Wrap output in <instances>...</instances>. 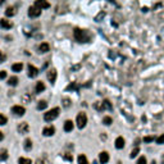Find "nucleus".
<instances>
[{"label":"nucleus","mask_w":164,"mask_h":164,"mask_svg":"<svg viewBox=\"0 0 164 164\" xmlns=\"http://www.w3.org/2000/svg\"><path fill=\"white\" fill-rule=\"evenodd\" d=\"M35 7H37L39 9H46V8H49L50 7V4H49L48 1H45V0H37V1H35Z\"/></svg>","instance_id":"obj_11"},{"label":"nucleus","mask_w":164,"mask_h":164,"mask_svg":"<svg viewBox=\"0 0 164 164\" xmlns=\"http://www.w3.org/2000/svg\"><path fill=\"white\" fill-rule=\"evenodd\" d=\"M0 27L4 30H10L13 27V22L9 21L8 18H1L0 19Z\"/></svg>","instance_id":"obj_8"},{"label":"nucleus","mask_w":164,"mask_h":164,"mask_svg":"<svg viewBox=\"0 0 164 164\" xmlns=\"http://www.w3.org/2000/svg\"><path fill=\"white\" fill-rule=\"evenodd\" d=\"M40 14H41V9H39L37 7L32 5V7L28 8V15L31 18H36V17H39Z\"/></svg>","instance_id":"obj_7"},{"label":"nucleus","mask_w":164,"mask_h":164,"mask_svg":"<svg viewBox=\"0 0 164 164\" xmlns=\"http://www.w3.org/2000/svg\"><path fill=\"white\" fill-rule=\"evenodd\" d=\"M46 106H48V103H46L45 100H40V101L37 103V109H39V110H44Z\"/></svg>","instance_id":"obj_24"},{"label":"nucleus","mask_w":164,"mask_h":164,"mask_svg":"<svg viewBox=\"0 0 164 164\" xmlns=\"http://www.w3.org/2000/svg\"><path fill=\"white\" fill-rule=\"evenodd\" d=\"M77 160H78V164H89V160H87L86 155H83V154H80V155H78Z\"/></svg>","instance_id":"obj_20"},{"label":"nucleus","mask_w":164,"mask_h":164,"mask_svg":"<svg viewBox=\"0 0 164 164\" xmlns=\"http://www.w3.org/2000/svg\"><path fill=\"white\" fill-rule=\"evenodd\" d=\"M8 85H10V86H17V85H18V78L15 77V76L9 77V80H8Z\"/></svg>","instance_id":"obj_22"},{"label":"nucleus","mask_w":164,"mask_h":164,"mask_svg":"<svg viewBox=\"0 0 164 164\" xmlns=\"http://www.w3.org/2000/svg\"><path fill=\"white\" fill-rule=\"evenodd\" d=\"M64 131L65 132H71V131L73 130V122L72 121H69V119H68V121H65L64 122Z\"/></svg>","instance_id":"obj_18"},{"label":"nucleus","mask_w":164,"mask_h":164,"mask_svg":"<svg viewBox=\"0 0 164 164\" xmlns=\"http://www.w3.org/2000/svg\"><path fill=\"white\" fill-rule=\"evenodd\" d=\"M76 123H77V127L80 128V130H82V128L86 127V123H87V116L83 113V112L78 113L77 119H76Z\"/></svg>","instance_id":"obj_3"},{"label":"nucleus","mask_w":164,"mask_h":164,"mask_svg":"<svg viewBox=\"0 0 164 164\" xmlns=\"http://www.w3.org/2000/svg\"><path fill=\"white\" fill-rule=\"evenodd\" d=\"M7 122H8V118L4 116V114H0V126H4V124H7Z\"/></svg>","instance_id":"obj_29"},{"label":"nucleus","mask_w":164,"mask_h":164,"mask_svg":"<svg viewBox=\"0 0 164 164\" xmlns=\"http://www.w3.org/2000/svg\"><path fill=\"white\" fill-rule=\"evenodd\" d=\"M63 158H64L65 160H68V162H73V155L69 154V153H65V154L63 155Z\"/></svg>","instance_id":"obj_30"},{"label":"nucleus","mask_w":164,"mask_h":164,"mask_svg":"<svg viewBox=\"0 0 164 164\" xmlns=\"http://www.w3.org/2000/svg\"><path fill=\"white\" fill-rule=\"evenodd\" d=\"M22 101H23V103H30V101H31V96H30L28 94L23 95V96H22Z\"/></svg>","instance_id":"obj_32"},{"label":"nucleus","mask_w":164,"mask_h":164,"mask_svg":"<svg viewBox=\"0 0 164 164\" xmlns=\"http://www.w3.org/2000/svg\"><path fill=\"white\" fill-rule=\"evenodd\" d=\"M18 164H32V162H31V159H28V158H19Z\"/></svg>","instance_id":"obj_26"},{"label":"nucleus","mask_w":164,"mask_h":164,"mask_svg":"<svg viewBox=\"0 0 164 164\" xmlns=\"http://www.w3.org/2000/svg\"><path fill=\"white\" fill-rule=\"evenodd\" d=\"M37 75H39V69H37L36 67H34L32 64H28V77L34 78V77H36Z\"/></svg>","instance_id":"obj_12"},{"label":"nucleus","mask_w":164,"mask_h":164,"mask_svg":"<svg viewBox=\"0 0 164 164\" xmlns=\"http://www.w3.org/2000/svg\"><path fill=\"white\" fill-rule=\"evenodd\" d=\"M75 39L78 42H89L91 40V34L86 30H81V28H75Z\"/></svg>","instance_id":"obj_1"},{"label":"nucleus","mask_w":164,"mask_h":164,"mask_svg":"<svg viewBox=\"0 0 164 164\" xmlns=\"http://www.w3.org/2000/svg\"><path fill=\"white\" fill-rule=\"evenodd\" d=\"M44 90H45V85H44L42 81H39L36 83V87H35V92H36V94H40V92H42Z\"/></svg>","instance_id":"obj_16"},{"label":"nucleus","mask_w":164,"mask_h":164,"mask_svg":"<svg viewBox=\"0 0 164 164\" xmlns=\"http://www.w3.org/2000/svg\"><path fill=\"white\" fill-rule=\"evenodd\" d=\"M17 131H18V133H21V135L28 133V131H30L28 123H27V122H22V123H19V124H18V127H17Z\"/></svg>","instance_id":"obj_6"},{"label":"nucleus","mask_w":164,"mask_h":164,"mask_svg":"<svg viewBox=\"0 0 164 164\" xmlns=\"http://www.w3.org/2000/svg\"><path fill=\"white\" fill-rule=\"evenodd\" d=\"M3 138H4V133L0 131V141H3Z\"/></svg>","instance_id":"obj_39"},{"label":"nucleus","mask_w":164,"mask_h":164,"mask_svg":"<svg viewBox=\"0 0 164 164\" xmlns=\"http://www.w3.org/2000/svg\"><path fill=\"white\" fill-rule=\"evenodd\" d=\"M138 151H140V149H138V147H137V146H136V147H135V149H133V150H132V151H131L130 157H131V158H135V157H137Z\"/></svg>","instance_id":"obj_31"},{"label":"nucleus","mask_w":164,"mask_h":164,"mask_svg":"<svg viewBox=\"0 0 164 164\" xmlns=\"http://www.w3.org/2000/svg\"><path fill=\"white\" fill-rule=\"evenodd\" d=\"M103 123L105 126H110L112 123H113V119H112V117H109V116H106V117H104V119H103Z\"/></svg>","instance_id":"obj_25"},{"label":"nucleus","mask_w":164,"mask_h":164,"mask_svg":"<svg viewBox=\"0 0 164 164\" xmlns=\"http://www.w3.org/2000/svg\"><path fill=\"white\" fill-rule=\"evenodd\" d=\"M59 112H60V109H59V108H53V109H50V110H48L45 114H44V119H45L46 122L54 121L55 118H58Z\"/></svg>","instance_id":"obj_2"},{"label":"nucleus","mask_w":164,"mask_h":164,"mask_svg":"<svg viewBox=\"0 0 164 164\" xmlns=\"http://www.w3.org/2000/svg\"><path fill=\"white\" fill-rule=\"evenodd\" d=\"M22 69H23V64H22V63H15V64L12 65L13 72H21Z\"/></svg>","instance_id":"obj_19"},{"label":"nucleus","mask_w":164,"mask_h":164,"mask_svg":"<svg viewBox=\"0 0 164 164\" xmlns=\"http://www.w3.org/2000/svg\"><path fill=\"white\" fill-rule=\"evenodd\" d=\"M5 59H7V55H5V54L0 50V64H1L3 62H5Z\"/></svg>","instance_id":"obj_35"},{"label":"nucleus","mask_w":164,"mask_h":164,"mask_svg":"<svg viewBox=\"0 0 164 164\" xmlns=\"http://www.w3.org/2000/svg\"><path fill=\"white\" fill-rule=\"evenodd\" d=\"M54 133H55V127L54 126H48V127H45L42 130V135L44 136H53Z\"/></svg>","instance_id":"obj_10"},{"label":"nucleus","mask_w":164,"mask_h":164,"mask_svg":"<svg viewBox=\"0 0 164 164\" xmlns=\"http://www.w3.org/2000/svg\"><path fill=\"white\" fill-rule=\"evenodd\" d=\"M49 50H50V46H49V44H48V42H42V44H40V46H39V53L44 54V53H48Z\"/></svg>","instance_id":"obj_14"},{"label":"nucleus","mask_w":164,"mask_h":164,"mask_svg":"<svg viewBox=\"0 0 164 164\" xmlns=\"http://www.w3.org/2000/svg\"><path fill=\"white\" fill-rule=\"evenodd\" d=\"M116 147L117 149H123V147H124V138H123L122 136L116 138Z\"/></svg>","instance_id":"obj_15"},{"label":"nucleus","mask_w":164,"mask_h":164,"mask_svg":"<svg viewBox=\"0 0 164 164\" xmlns=\"http://www.w3.org/2000/svg\"><path fill=\"white\" fill-rule=\"evenodd\" d=\"M163 162H164V158H163Z\"/></svg>","instance_id":"obj_41"},{"label":"nucleus","mask_w":164,"mask_h":164,"mask_svg":"<svg viewBox=\"0 0 164 164\" xmlns=\"http://www.w3.org/2000/svg\"><path fill=\"white\" fill-rule=\"evenodd\" d=\"M12 113L17 117H22V116H24V113H26V109L21 105H14V106H12Z\"/></svg>","instance_id":"obj_5"},{"label":"nucleus","mask_w":164,"mask_h":164,"mask_svg":"<svg viewBox=\"0 0 164 164\" xmlns=\"http://www.w3.org/2000/svg\"><path fill=\"white\" fill-rule=\"evenodd\" d=\"M154 141V137L153 136H147V137H144V142H151Z\"/></svg>","instance_id":"obj_37"},{"label":"nucleus","mask_w":164,"mask_h":164,"mask_svg":"<svg viewBox=\"0 0 164 164\" xmlns=\"http://www.w3.org/2000/svg\"><path fill=\"white\" fill-rule=\"evenodd\" d=\"M8 159V151L5 149H1L0 150V160L1 162H4V160Z\"/></svg>","instance_id":"obj_23"},{"label":"nucleus","mask_w":164,"mask_h":164,"mask_svg":"<svg viewBox=\"0 0 164 164\" xmlns=\"http://www.w3.org/2000/svg\"><path fill=\"white\" fill-rule=\"evenodd\" d=\"M118 164H122V163H121V162H118Z\"/></svg>","instance_id":"obj_40"},{"label":"nucleus","mask_w":164,"mask_h":164,"mask_svg":"<svg viewBox=\"0 0 164 164\" xmlns=\"http://www.w3.org/2000/svg\"><path fill=\"white\" fill-rule=\"evenodd\" d=\"M95 108H96L99 112H103V110H105V109L112 110L113 106H112V103L109 101V100H103V101H99V103L95 104Z\"/></svg>","instance_id":"obj_4"},{"label":"nucleus","mask_w":164,"mask_h":164,"mask_svg":"<svg viewBox=\"0 0 164 164\" xmlns=\"http://www.w3.org/2000/svg\"><path fill=\"white\" fill-rule=\"evenodd\" d=\"M48 80L50 83H55V81H56V69L55 68H51L48 72Z\"/></svg>","instance_id":"obj_9"},{"label":"nucleus","mask_w":164,"mask_h":164,"mask_svg":"<svg viewBox=\"0 0 164 164\" xmlns=\"http://www.w3.org/2000/svg\"><path fill=\"white\" fill-rule=\"evenodd\" d=\"M36 164H48V160H46L45 158H39V159L36 160Z\"/></svg>","instance_id":"obj_33"},{"label":"nucleus","mask_w":164,"mask_h":164,"mask_svg":"<svg viewBox=\"0 0 164 164\" xmlns=\"http://www.w3.org/2000/svg\"><path fill=\"white\" fill-rule=\"evenodd\" d=\"M99 162L101 164H106L109 162V154L106 151H101L99 154Z\"/></svg>","instance_id":"obj_13"},{"label":"nucleus","mask_w":164,"mask_h":164,"mask_svg":"<svg viewBox=\"0 0 164 164\" xmlns=\"http://www.w3.org/2000/svg\"><path fill=\"white\" fill-rule=\"evenodd\" d=\"M15 13H17V10H15L14 7H8L7 10H5V15L7 17H13V15H15Z\"/></svg>","instance_id":"obj_17"},{"label":"nucleus","mask_w":164,"mask_h":164,"mask_svg":"<svg viewBox=\"0 0 164 164\" xmlns=\"http://www.w3.org/2000/svg\"><path fill=\"white\" fill-rule=\"evenodd\" d=\"M62 103H63V106H64V108H69L71 106V99H68V97H64V99L62 100Z\"/></svg>","instance_id":"obj_28"},{"label":"nucleus","mask_w":164,"mask_h":164,"mask_svg":"<svg viewBox=\"0 0 164 164\" xmlns=\"http://www.w3.org/2000/svg\"><path fill=\"white\" fill-rule=\"evenodd\" d=\"M78 89H80V85H77L76 82H73V83H71L69 86H68L65 90L68 91V90H78Z\"/></svg>","instance_id":"obj_27"},{"label":"nucleus","mask_w":164,"mask_h":164,"mask_svg":"<svg viewBox=\"0 0 164 164\" xmlns=\"http://www.w3.org/2000/svg\"><path fill=\"white\" fill-rule=\"evenodd\" d=\"M157 144H158V145H162V144H164V135H160L159 137L157 138Z\"/></svg>","instance_id":"obj_34"},{"label":"nucleus","mask_w":164,"mask_h":164,"mask_svg":"<svg viewBox=\"0 0 164 164\" xmlns=\"http://www.w3.org/2000/svg\"><path fill=\"white\" fill-rule=\"evenodd\" d=\"M24 150H27V151H30V150L32 149V141L30 140V138H26L24 140V145H23Z\"/></svg>","instance_id":"obj_21"},{"label":"nucleus","mask_w":164,"mask_h":164,"mask_svg":"<svg viewBox=\"0 0 164 164\" xmlns=\"http://www.w3.org/2000/svg\"><path fill=\"white\" fill-rule=\"evenodd\" d=\"M146 163H147L146 158H145V157H141V158H140V159H138V160H137V163H136V164H146Z\"/></svg>","instance_id":"obj_36"},{"label":"nucleus","mask_w":164,"mask_h":164,"mask_svg":"<svg viewBox=\"0 0 164 164\" xmlns=\"http://www.w3.org/2000/svg\"><path fill=\"white\" fill-rule=\"evenodd\" d=\"M7 77V72L5 71H0V80H4Z\"/></svg>","instance_id":"obj_38"}]
</instances>
